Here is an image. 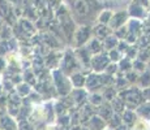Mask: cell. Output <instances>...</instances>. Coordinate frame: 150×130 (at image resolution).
Segmentation results:
<instances>
[{
  "label": "cell",
  "instance_id": "1",
  "mask_svg": "<svg viewBox=\"0 0 150 130\" xmlns=\"http://www.w3.org/2000/svg\"><path fill=\"white\" fill-rule=\"evenodd\" d=\"M96 0H72L69 5V12L77 25H90L97 22V16L103 9L102 3L93 4Z\"/></svg>",
  "mask_w": 150,
  "mask_h": 130
},
{
  "label": "cell",
  "instance_id": "2",
  "mask_svg": "<svg viewBox=\"0 0 150 130\" xmlns=\"http://www.w3.org/2000/svg\"><path fill=\"white\" fill-rule=\"evenodd\" d=\"M117 96L122 98L125 103V108L136 109L141 103L145 102V98L142 95V89H140L137 85H129L128 87L119 90Z\"/></svg>",
  "mask_w": 150,
  "mask_h": 130
},
{
  "label": "cell",
  "instance_id": "3",
  "mask_svg": "<svg viewBox=\"0 0 150 130\" xmlns=\"http://www.w3.org/2000/svg\"><path fill=\"white\" fill-rule=\"evenodd\" d=\"M59 69L63 72L64 74H67L69 77L72 73H76V72H82V66L80 64L79 59L74 55V51L71 46L63 50V56H62V61H60Z\"/></svg>",
  "mask_w": 150,
  "mask_h": 130
},
{
  "label": "cell",
  "instance_id": "4",
  "mask_svg": "<svg viewBox=\"0 0 150 130\" xmlns=\"http://www.w3.org/2000/svg\"><path fill=\"white\" fill-rule=\"evenodd\" d=\"M51 81H52V85L59 96H67L71 94L73 87L69 81V77L63 73L59 68L51 70Z\"/></svg>",
  "mask_w": 150,
  "mask_h": 130
},
{
  "label": "cell",
  "instance_id": "5",
  "mask_svg": "<svg viewBox=\"0 0 150 130\" xmlns=\"http://www.w3.org/2000/svg\"><path fill=\"white\" fill-rule=\"evenodd\" d=\"M91 37H93V27L90 25H77L72 37L71 47H82L90 40Z\"/></svg>",
  "mask_w": 150,
  "mask_h": 130
},
{
  "label": "cell",
  "instance_id": "6",
  "mask_svg": "<svg viewBox=\"0 0 150 130\" xmlns=\"http://www.w3.org/2000/svg\"><path fill=\"white\" fill-rule=\"evenodd\" d=\"M34 90L37 92L41 94V96L43 98V100H54L56 98H59L56 90H55L52 81L50 79H43V81H38V82L34 85Z\"/></svg>",
  "mask_w": 150,
  "mask_h": 130
},
{
  "label": "cell",
  "instance_id": "7",
  "mask_svg": "<svg viewBox=\"0 0 150 130\" xmlns=\"http://www.w3.org/2000/svg\"><path fill=\"white\" fill-rule=\"evenodd\" d=\"M0 17L9 26L16 25L18 21V17L14 13V5L11 4L8 0H0Z\"/></svg>",
  "mask_w": 150,
  "mask_h": 130
},
{
  "label": "cell",
  "instance_id": "8",
  "mask_svg": "<svg viewBox=\"0 0 150 130\" xmlns=\"http://www.w3.org/2000/svg\"><path fill=\"white\" fill-rule=\"evenodd\" d=\"M110 63L111 61H110V57L106 51H102V52H99V53L93 55L91 60H90V72H94V73H103Z\"/></svg>",
  "mask_w": 150,
  "mask_h": 130
},
{
  "label": "cell",
  "instance_id": "9",
  "mask_svg": "<svg viewBox=\"0 0 150 130\" xmlns=\"http://www.w3.org/2000/svg\"><path fill=\"white\" fill-rule=\"evenodd\" d=\"M73 51H74L76 57L79 59L80 64H81V66H82V72L85 74H88L89 72H90V60H91V56H93V55H91L90 51L86 48V46L76 47V48H73Z\"/></svg>",
  "mask_w": 150,
  "mask_h": 130
},
{
  "label": "cell",
  "instance_id": "10",
  "mask_svg": "<svg viewBox=\"0 0 150 130\" xmlns=\"http://www.w3.org/2000/svg\"><path fill=\"white\" fill-rule=\"evenodd\" d=\"M127 12H128V14H129V18L145 21L146 17H148V14H149V9H148V8H145L144 5L138 4V3H136V1H133V0H132V1L128 4Z\"/></svg>",
  "mask_w": 150,
  "mask_h": 130
},
{
  "label": "cell",
  "instance_id": "11",
  "mask_svg": "<svg viewBox=\"0 0 150 130\" xmlns=\"http://www.w3.org/2000/svg\"><path fill=\"white\" fill-rule=\"evenodd\" d=\"M85 89L89 92H102L105 86L100 82L99 73H94V72H89L86 74V82H85Z\"/></svg>",
  "mask_w": 150,
  "mask_h": 130
},
{
  "label": "cell",
  "instance_id": "12",
  "mask_svg": "<svg viewBox=\"0 0 150 130\" xmlns=\"http://www.w3.org/2000/svg\"><path fill=\"white\" fill-rule=\"evenodd\" d=\"M63 50H50L43 56L46 68H48L50 70L59 68L60 61H62V56H63Z\"/></svg>",
  "mask_w": 150,
  "mask_h": 130
},
{
  "label": "cell",
  "instance_id": "13",
  "mask_svg": "<svg viewBox=\"0 0 150 130\" xmlns=\"http://www.w3.org/2000/svg\"><path fill=\"white\" fill-rule=\"evenodd\" d=\"M128 20H129V14L127 12V9L116 11V12H114V14H112L108 26L112 29V31H114V30H116V29L125 25L127 22H128Z\"/></svg>",
  "mask_w": 150,
  "mask_h": 130
},
{
  "label": "cell",
  "instance_id": "14",
  "mask_svg": "<svg viewBox=\"0 0 150 130\" xmlns=\"http://www.w3.org/2000/svg\"><path fill=\"white\" fill-rule=\"evenodd\" d=\"M71 98L73 99L74 102V105L77 108H81L83 104L88 103V96H89V91L86 90L85 87L82 89H72L71 91Z\"/></svg>",
  "mask_w": 150,
  "mask_h": 130
},
{
  "label": "cell",
  "instance_id": "15",
  "mask_svg": "<svg viewBox=\"0 0 150 130\" xmlns=\"http://www.w3.org/2000/svg\"><path fill=\"white\" fill-rule=\"evenodd\" d=\"M83 126H86L89 130H105L107 128V121L96 113L86 121Z\"/></svg>",
  "mask_w": 150,
  "mask_h": 130
},
{
  "label": "cell",
  "instance_id": "16",
  "mask_svg": "<svg viewBox=\"0 0 150 130\" xmlns=\"http://www.w3.org/2000/svg\"><path fill=\"white\" fill-rule=\"evenodd\" d=\"M93 37H96L99 40H103L106 38V37H108L110 34H112L114 31H112V29L108 25H103V24H98L96 22L93 26Z\"/></svg>",
  "mask_w": 150,
  "mask_h": 130
},
{
  "label": "cell",
  "instance_id": "17",
  "mask_svg": "<svg viewBox=\"0 0 150 130\" xmlns=\"http://www.w3.org/2000/svg\"><path fill=\"white\" fill-rule=\"evenodd\" d=\"M17 125H18L17 120L7 112L0 117V130H17Z\"/></svg>",
  "mask_w": 150,
  "mask_h": 130
},
{
  "label": "cell",
  "instance_id": "18",
  "mask_svg": "<svg viewBox=\"0 0 150 130\" xmlns=\"http://www.w3.org/2000/svg\"><path fill=\"white\" fill-rule=\"evenodd\" d=\"M96 113L98 116H100L103 118V120L108 121L110 117L112 116V113H114V109H112L111 107V103L110 102H103L100 105L96 107Z\"/></svg>",
  "mask_w": 150,
  "mask_h": 130
},
{
  "label": "cell",
  "instance_id": "19",
  "mask_svg": "<svg viewBox=\"0 0 150 130\" xmlns=\"http://www.w3.org/2000/svg\"><path fill=\"white\" fill-rule=\"evenodd\" d=\"M69 81L72 83L73 89H82L85 87V82H86V74L83 72H76L72 73L69 76Z\"/></svg>",
  "mask_w": 150,
  "mask_h": 130
},
{
  "label": "cell",
  "instance_id": "20",
  "mask_svg": "<svg viewBox=\"0 0 150 130\" xmlns=\"http://www.w3.org/2000/svg\"><path fill=\"white\" fill-rule=\"evenodd\" d=\"M120 116H122V120H123V124H125V125L128 126H133L134 122L138 120V116L136 113V111L134 109H129V108H125L124 111L120 113Z\"/></svg>",
  "mask_w": 150,
  "mask_h": 130
},
{
  "label": "cell",
  "instance_id": "21",
  "mask_svg": "<svg viewBox=\"0 0 150 130\" xmlns=\"http://www.w3.org/2000/svg\"><path fill=\"white\" fill-rule=\"evenodd\" d=\"M85 46H86V48L90 51L91 55H96V53H99V52L105 51L103 50V46H102V40H99L98 38H96V37H91L90 40H89Z\"/></svg>",
  "mask_w": 150,
  "mask_h": 130
},
{
  "label": "cell",
  "instance_id": "22",
  "mask_svg": "<svg viewBox=\"0 0 150 130\" xmlns=\"http://www.w3.org/2000/svg\"><path fill=\"white\" fill-rule=\"evenodd\" d=\"M134 111H136L137 116L140 118L149 121L150 120V100H145L144 103H141Z\"/></svg>",
  "mask_w": 150,
  "mask_h": 130
},
{
  "label": "cell",
  "instance_id": "23",
  "mask_svg": "<svg viewBox=\"0 0 150 130\" xmlns=\"http://www.w3.org/2000/svg\"><path fill=\"white\" fill-rule=\"evenodd\" d=\"M117 43H119V39H117V37L115 35L114 33L110 34L108 37H106L105 39L102 40V46H103V50H105L106 52L114 50V48H116Z\"/></svg>",
  "mask_w": 150,
  "mask_h": 130
},
{
  "label": "cell",
  "instance_id": "24",
  "mask_svg": "<svg viewBox=\"0 0 150 130\" xmlns=\"http://www.w3.org/2000/svg\"><path fill=\"white\" fill-rule=\"evenodd\" d=\"M114 14V9L110 8H103L97 16V22L98 24H103V25H108L111 21V17Z\"/></svg>",
  "mask_w": 150,
  "mask_h": 130
},
{
  "label": "cell",
  "instance_id": "25",
  "mask_svg": "<svg viewBox=\"0 0 150 130\" xmlns=\"http://www.w3.org/2000/svg\"><path fill=\"white\" fill-rule=\"evenodd\" d=\"M14 91H16L21 98H26V96H29V94L33 91V86H30L29 83L22 81V82H20L18 85L14 86Z\"/></svg>",
  "mask_w": 150,
  "mask_h": 130
},
{
  "label": "cell",
  "instance_id": "26",
  "mask_svg": "<svg viewBox=\"0 0 150 130\" xmlns=\"http://www.w3.org/2000/svg\"><path fill=\"white\" fill-rule=\"evenodd\" d=\"M136 85H137L140 89L150 87V70H149V69H146L145 72H142V73L138 74V78H137Z\"/></svg>",
  "mask_w": 150,
  "mask_h": 130
},
{
  "label": "cell",
  "instance_id": "27",
  "mask_svg": "<svg viewBox=\"0 0 150 130\" xmlns=\"http://www.w3.org/2000/svg\"><path fill=\"white\" fill-rule=\"evenodd\" d=\"M22 79H24V82L29 83V85L33 86V87H34V85L38 82V78H37L35 73H34V70L31 68L22 70Z\"/></svg>",
  "mask_w": 150,
  "mask_h": 130
},
{
  "label": "cell",
  "instance_id": "28",
  "mask_svg": "<svg viewBox=\"0 0 150 130\" xmlns=\"http://www.w3.org/2000/svg\"><path fill=\"white\" fill-rule=\"evenodd\" d=\"M131 85V83L127 81V78L124 77V73L122 72H117L116 76H115V81H114V86L117 89V91L119 90H123V89L128 87V86Z\"/></svg>",
  "mask_w": 150,
  "mask_h": 130
},
{
  "label": "cell",
  "instance_id": "29",
  "mask_svg": "<svg viewBox=\"0 0 150 130\" xmlns=\"http://www.w3.org/2000/svg\"><path fill=\"white\" fill-rule=\"evenodd\" d=\"M103 102H106V100H105V98H103L102 92H89L88 103H90L91 105L98 107V105H100Z\"/></svg>",
  "mask_w": 150,
  "mask_h": 130
},
{
  "label": "cell",
  "instance_id": "30",
  "mask_svg": "<svg viewBox=\"0 0 150 130\" xmlns=\"http://www.w3.org/2000/svg\"><path fill=\"white\" fill-rule=\"evenodd\" d=\"M117 92H119L117 89L115 87L114 85H111V86H107V87L103 89L102 95H103V98H105L106 102H111L115 96H117Z\"/></svg>",
  "mask_w": 150,
  "mask_h": 130
},
{
  "label": "cell",
  "instance_id": "31",
  "mask_svg": "<svg viewBox=\"0 0 150 130\" xmlns=\"http://www.w3.org/2000/svg\"><path fill=\"white\" fill-rule=\"evenodd\" d=\"M132 64H133V60H131L129 57H127V56H123V59L117 63L119 72H122V73H127V72L132 70Z\"/></svg>",
  "mask_w": 150,
  "mask_h": 130
},
{
  "label": "cell",
  "instance_id": "32",
  "mask_svg": "<svg viewBox=\"0 0 150 130\" xmlns=\"http://www.w3.org/2000/svg\"><path fill=\"white\" fill-rule=\"evenodd\" d=\"M110 103H111V107H112V109H114V112H116V113H122L124 109H125V103H124L123 99L119 96H115Z\"/></svg>",
  "mask_w": 150,
  "mask_h": 130
},
{
  "label": "cell",
  "instance_id": "33",
  "mask_svg": "<svg viewBox=\"0 0 150 130\" xmlns=\"http://www.w3.org/2000/svg\"><path fill=\"white\" fill-rule=\"evenodd\" d=\"M122 124H123V120H122V116H120V113H116V112H114V113H112V116L110 117V120L107 121V128L114 130L115 128H117L119 125H122Z\"/></svg>",
  "mask_w": 150,
  "mask_h": 130
},
{
  "label": "cell",
  "instance_id": "34",
  "mask_svg": "<svg viewBox=\"0 0 150 130\" xmlns=\"http://www.w3.org/2000/svg\"><path fill=\"white\" fill-rule=\"evenodd\" d=\"M13 37V29L12 26H9L8 24L3 25V27L0 29V39L1 40H9Z\"/></svg>",
  "mask_w": 150,
  "mask_h": 130
},
{
  "label": "cell",
  "instance_id": "35",
  "mask_svg": "<svg viewBox=\"0 0 150 130\" xmlns=\"http://www.w3.org/2000/svg\"><path fill=\"white\" fill-rule=\"evenodd\" d=\"M132 130H150V125H149V121L144 120V118H140L134 122V125L132 126Z\"/></svg>",
  "mask_w": 150,
  "mask_h": 130
},
{
  "label": "cell",
  "instance_id": "36",
  "mask_svg": "<svg viewBox=\"0 0 150 130\" xmlns=\"http://www.w3.org/2000/svg\"><path fill=\"white\" fill-rule=\"evenodd\" d=\"M107 55H108L110 61H111V63H119L120 60L123 59V56H124V55L119 50H117V48H114V50L108 51Z\"/></svg>",
  "mask_w": 150,
  "mask_h": 130
},
{
  "label": "cell",
  "instance_id": "37",
  "mask_svg": "<svg viewBox=\"0 0 150 130\" xmlns=\"http://www.w3.org/2000/svg\"><path fill=\"white\" fill-rule=\"evenodd\" d=\"M132 69H133L136 73H142V72H145L146 70V63H144V61H141V60H138V59H134L133 60V64H132Z\"/></svg>",
  "mask_w": 150,
  "mask_h": 130
},
{
  "label": "cell",
  "instance_id": "38",
  "mask_svg": "<svg viewBox=\"0 0 150 130\" xmlns=\"http://www.w3.org/2000/svg\"><path fill=\"white\" fill-rule=\"evenodd\" d=\"M137 53H138V47L136 44H131L129 46V48L127 50V52L124 53V56L129 57L131 60H134L137 57Z\"/></svg>",
  "mask_w": 150,
  "mask_h": 130
},
{
  "label": "cell",
  "instance_id": "39",
  "mask_svg": "<svg viewBox=\"0 0 150 130\" xmlns=\"http://www.w3.org/2000/svg\"><path fill=\"white\" fill-rule=\"evenodd\" d=\"M124 77L127 78V81H128L131 85H136L137 78H138V73H136V72L132 69V70H129V72H127V73H124Z\"/></svg>",
  "mask_w": 150,
  "mask_h": 130
},
{
  "label": "cell",
  "instance_id": "40",
  "mask_svg": "<svg viewBox=\"0 0 150 130\" xmlns=\"http://www.w3.org/2000/svg\"><path fill=\"white\" fill-rule=\"evenodd\" d=\"M114 34L117 37V39L119 40H124L127 38V35H128V30H127V26L124 25L122 27L116 29V30H114Z\"/></svg>",
  "mask_w": 150,
  "mask_h": 130
},
{
  "label": "cell",
  "instance_id": "41",
  "mask_svg": "<svg viewBox=\"0 0 150 130\" xmlns=\"http://www.w3.org/2000/svg\"><path fill=\"white\" fill-rule=\"evenodd\" d=\"M9 52H11V48H9V43H8V40H0V56L5 57Z\"/></svg>",
  "mask_w": 150,
  "mask_h": 130
},
{
  "label": "cell",
  "instance_id": "42",
  "mask_svg": "<svg viewBox=\"0 0 150 130\" xmlns=\"http://www.w3.org/2000/svg\"><path fill=\"white\" fill-rule=\"evenodd\" d=\"M119 72V66H117V63H110L107 65V68L105 69V73L110 74V76H116V73Z\"/></svg>",
  "mask_w": 150,
  "mask_h": 130
},
{
  "label": "cell",
  "instance_id": "43",
  "mask_svg": "<svg viewBox=\"0 0 150 130\" xmlns=\"http://www.w3.org/2000/svg\"><path fill=\"white\" fill-rule=\"evenodd\" d=\"M17 122H18V125H17V130H37L28 120L17 121Z\"/></svg>",
  "mask_w": 150,
  "mask_h": 130
},
{
  "label": "cell",
  "instance_id": "44",
  "mask_svg": "<svg viewBox=\"0 0 150 130\" xmlns=\"http://www.w3.org/2000/svg\"><path fill=\"white\" fill-rule=\"evenodd\" d=\"M129 46H131V44H129L128 42H125V40H119V43H117L116 48H117V50H119V51L124 55V53L127 52V50L129 48Z\"/></svg>",
  "mask_w": 150,
  "mask_h": 130
},
{
  "label": "cell",
  "instance_id": "45",
  "mask_svg": "<svg viewBox=\"0 0 150 130\" xmlns=\"http://www.w3.org/2000/svg\"><path fill=\"white\" fill-rule=\"evenodd\" d=\"M7 66H8L7 59H5L4 56H0V76H1V73H4V72H5Z\"/></svg>",
  "mask_w": 150,
  "mask_h": 130
},
{
  "label": "cell",
  "instance_id": "46",
  "mask_svg": "<svg viewBox=\"0 0 150 130\" xmlns=\"http://www.w3.org/2000/svg\"><path fill=\"white\" fill-rule=\"evenodd\" d=\"M133 1H136L138 3V4H141V5H144L145 8H150V0H133Z\"/></svg>",
  "mask_w": 150,
  "mask_h": 130
},
{
  "label": "cell",
  "instance_id": "47",
  "mask_svg": "<svg viewBox=\"0 0 150 130\" xmlns=\"http://www.w3.org/2000/svg\"><path fill=\"white\" fill-rule=\"evenodd\" d=\"M142 95L145 98V100H150V87L142 89Z\"/></svg>",
  "mask_w": 150,
  "mask_h": 130
},
{
  "label": "cell",
  "instance_id": "48",
  "mask_svg": "<svg viewBox=\"0 0 150 130\" xmlns=\"http://www.w3.org/2000/svg\"><path fill=\"white\" fill-rule=\"evenodd\" d=\"M114 130H132L131 126H128V125H125V124H122V125H119L117 128H115Z\"/></svg>",
  "mask_w": 150,
  "mask_h": 130
},
{
  "label": "cell",
  "instance_id": "49",
  "mask_svg": "<svg viewBox=\"0 0 150 130\" xmlns=\"http://www.w3.org/2000/svg\"><path fill=\"white\" fill-rule=\"evenodd\" d=\"M146 69H149V70H150V60L146 61Z\"/></svg>",
  "mask_w": 150,
  "mask_h": 130
},
{
  "label": "cell",
  "instance_id": "50",
  "mask_svg": "<svg viewBox=\"0 0 150 130\" xmlns=\"http://www.w3.org/2000/svg\"><path fill=\"white\" fill-rule=\"evenodd\" d=\"M79 130H89L88 128H86V126H83V125H81V126H80V129Z\"/></svg>",
  "mask_w": 150,
  "mask_h": 130
},
{
  "label": "cell",
  "instance_id": "51",
  "mask_svg": "<svg viewBox=\"0 0 150 130\" xmlns=\"http://www.w3.org/2000/svg\"><path fill=\"white\" fill-rule=\"evenodd\" d=\"M3 25H4V21H3V18H1V17H0V29L3 27Z\"/></svg>",
  "mask_w": 150,
  "mask_h": 130
},
{
  "label": "cell",
  "instance_id": "52",
  "mask_svg": "<svg viewBox=\"0 0 150 130\" xmlns=\"http://www.w3.org/2000/svg\"><path fill=\"white\" fill-rule=\"evenodd\" d=\"M0 94H3V85H1V81H0Z\"/></svg>",
  "mask_w": 150,
  "mask_h": 130
},
{
  "label": "cell",
  "instance_id": "53",
  "mask_svg": "<svg viewBox=\"0 0 150 130\" xmlns=\"http://www.w3.org/2000/svg\"><path fill=\"white\" fill-rule=\"evenodd\" d=\"M105 130H112V129H110V128H106Z\"/></svg>",
  "mask_w": 150,
  "mask_h": 130
},
{
  "label": "cell",
  "instance_id": "54",
  "mask_svg": "<svg viewBox=\"0 0 150 130\" xmlns=\"http://www.w3.org/2000/svg\"><path fill=\"white\" fill-rule=\"evenodd\" d=\"M149 125H150V120H149Z\"/></svg>",
  "mask_w": 150,
  "mask_h": 130
},
{
  "label": "cell",
  "instance_id": "55",
  "mask_svg": "<svg viewBox=\"0 0 150 130\" xmlns=\"http://www.w3.org/2000/svg\"><path fill=\"white\" fill-rule=\"evenodd\" d=\"M0 40H1V39H0Z\"/></svg>",
  "mask_w": 150,
  "mask_h": 130
}]
</instances>
